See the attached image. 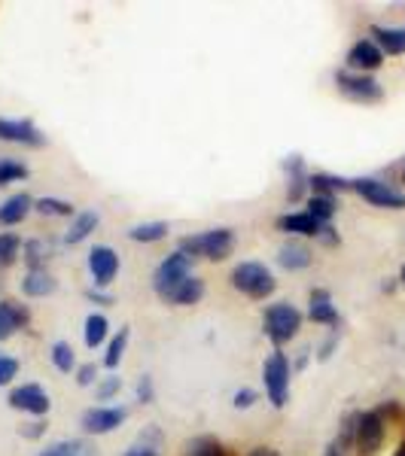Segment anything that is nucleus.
Instances as JSON below:
<instances>
[{
	"instance_id": "10",
	"label": "nucleus",
	"mask_w": 405,
	"mask_h": 456,
	"mask_svg": "<svg viewBox=\"0 0 405 456\" xmlns=\"http://www.w3.org/2000/svg\"><path fill=\"white\" fill-rule=\"evenodd\" d=\"M125 420V408H88L83 414V429L92 436H107Z\"/></svg>"
},
{
	"instance_id": "20",
	"label": "nucleus",
	"mask_w": 405,
	"mask_h": 456,
	"mask_svg": "<svg viewBox=\"0 0 405 456\" xmlns=\"http://www.w3.org/2000/svg\"><path fill=\"white\" fill-rule=\"evenodd\" d=\"M55 277L49 274L46 268H40V271H28V277L21 281V289H25V296H31V298H43V296H49V292H55Z\"/></svg>"
},
{
	"instance_id": "38",
	"label": "nucleus",
	"mask_w": 405,
	"mask_h": 456,
	"mask_svg": "<svg viewBox=\"0 0 405 456\" xmlns=\"http://www.w3.org/2000/svg\"><path fill=\"white\" fill-rule=\"evenodd\" d=\"M253 402H256L253 389H238V393H235V408H250Z\"/></svg>"
},
{
	"instance_id": "31",
	"label": "nucleus",
	"mask_w": 405,
	"mask_h": 456,
	"mask_svg": "<svg viewBox=\"0 0 405 456\" xmlns=\"http://www.w3.org/2000/svg\"><path fill=\"white\" fill-rule=\"evenodd\" d=\"M53 362H55V369H58V371H64V374H70V371H73V365H77V356H73V347H70V344H64V341L53 344Z\"/></svg>"
},
{
	"instance_id": "19",
	"label": "nucleus",
	"mask_w": 405,
	"mask_h": 456,
	"mask_svg": "<svg viewBox=\"0 0 405 456\" xmlns=\"http://www.w3.org/2000/svg\"><path fill=\"white\" fill-rule=\"evenodd\" d=\"M311 249H308L302 240H290V244H284L281 247V253H277V262L284 265L286 271H302V268H308L311 265Z\"/></svg>"
},
{
	"instance_id": "16",
	"label": "nucleus",
	"mask_w": 405,
	"mask_h": 456,
	"mask_svg": "<svg viewBox=\"0 0 405 456\" xmlns=\"http://www.w3.org/2000/svg\"><path fill=\"white\" fill-rule=\"evenodd\" d=\"M308 316L314 322H323V326H338V311L333 307V298H329L326 289H314L311 292V307H308Z\"/></svg>"
},
{
	"instance_id": "9",
	"label": "nucleus",
	"mask_w": 405,
	"mask_h": 456,
	"mask_svg": "<svg viewBox=\"0 0 405 456\" xmlns=\"http://www.w3.org/2000/svg\"><path fill=\"white\" fill-rule=\"evenodd\" d=\"M0 141L21 146H43V134L28 119H0Z\"/></svg>"
},
{
	"instance_id": "26",
	"label": "nucleus",
	"mask_w": 405,
	"mask_h": 456,
	"mask_svg": "<svg viewBox=\"0 0 405 456\" xmlns=\"http://www.w3.org/2000/svg\"><path fill=\"white\" fill-rule=\"evenodd\" d=\"M168 234V225L165 223H144V225H135L128 232L131 240H137V244H156Z\"/></svg>"
},
{
	"instance_id": "44",
	"label": "nucleus",
	"mask_w": 405,
	"mask_h": 456,
	"mask_svg": "<svg viewBox=\"0 0 405 456\" xmlns=\"http://www.w3.org/2000/svg\"><path fill=\"white\" fill-rule=\"evenodd\" d=\"M402 183H405V171H402Z\"/></svg>"
},
{
	"instance_id": "29",
	"label": "nucleus",
	"mask_w": 405,
	"mask_h": 456,
	"mask_svg": "<svg viewBox=\"0 0 405 456\" xmlns=\"http://www.w3.org/2000/svg\"><path fill=\"white\" fill-rule=\"evenodd\" d=\"M34 210L43 216H73V204L62 201V198H40L34 201Z\"/></svg>"
},
{
	"instance_id": "11",
	"label": "nucleus",
	"mask_w": 405,
	"mask_h": 456,
	"mask_svg": "<svg viewBox=\"0 0 405 456\" xmlns=\"http://www.w3.org/2000/svg\"><path fill=\"white\" fill-rule=\"evenodd\" d=\"M10 404L16 411H28V414H46L49 411V395L43 393V387H37V384H25V387H19V389H12L10 393Z\"/></svg>"
},
{
	"instance_id": "1",
	"label": "nucleus",
	"mask_w": 405,
	"mask_h": 456,
	"mask_svg": "<svg viewBox=\"0 0 405 456\" xmlns=\"http://www.w3.org/2000/svg\"><path fill=\"white\" fill-rule=\"evenodd\" d=\"M235 249V234L229 228H211L202 234H189L180 240V253H186L189 259H211L223 262L226 256H232Z\"/></svg>"
},
{
	"instance_id": "42",
	"label": "nucleus",
	"mask_w": 405,
	"mask_h": 456,
	"mask_svg": "<svg viewBox=\"0 0 405 456\" xmlns=\"http://www.w3.org/2000/svg\"><path fill=\"white\" fill-rule=\"evenodd\" d=\"M396 456H405V441H402V444H400V451H396Z\"/></svg>"
},
{
	"instance_id": "2",
	"label": "nucleus",
	"mask_w": 405,
	"mask_h": 456,
	"mask_svg": "<svg viewBox=\"0 0 405 456\" xmlns=\"http://www.w3.org/2000/svg\"><path fill=\"white\" fill-rule=\"evenodd\" d=\"M232 286L238 292H244L247 298H256V301H262V298H269L271 292H275V277H271V271L265 268V265L260 262H241V265H235V271H232Z\"/></svg>"
},
{
	"instance_id": "15",
	"label": "nucleus",
	"mask_w": 405,
	"mask_h": 456,
	"mask_svg": "<svg viewBox=\"0 0 405 456\" xmlns=\"http://www.w3.org/2000/svg\"><path fill=\"white\" fill-rule=\"evenodd\" d=\"M375 46L387 55H405V28H381L372 25Z\"/></svg>"
},
{
	"instance_id": "30",
	"label": "nucleus",
	"mask_w": 405,
	"mask_h": 456,
	"mask_svg": "<svg viewBox=\"0 0 405 456\" xmlns=\"http://www.w3.org/2000/svg\"><path fill=\"white\" fill-rule=\"evenodd\" d=\"M21 240L19 234H0V268H10L19 259Z\"/></svg>"
},
{
	"instance_id": "12",
	"label": "nucleus",
	"mask_w": 405,
	"mask_h": 456,
	"mask_svg": "<svg viewBox=\"0 0 405 456\" xmlns=\"http://www.w3.org/2000/svg\"><path fill=\"white\" fill-rule=\"evenodd\" d=\"M88 271H92L95 283L107 286L116 277V271H120V256L110 247H95L92 253H88Z\"/></svg>"
},
{
	"instance_id": "36",
	"label": "nucleus",
	"mask_w": 405,
	"mask_h": 456,
	"mask_svg": "<svg viewBox=\"0 0 405 456\" xmlns=\"http://www.w3.org/2000/svg\"><path fill=\"white\" fill-rule=\"evenodd\" d=\"M25 249H28V262H31V271H40V262L46 259V256H43V244H37V240H34V244H28Z\"/></svg>"
},
{
	"instance_id": "25",
	"label": "nucleus",
	"mask_w": 405,
	"mask_h": 456,
	"mask_svg": "<svg viewBox=\"0 0 405 456\" xmlns=\"http://www.w3.org/2000/svg\"><path fill=\"white\" fill-rule=\"evenodd\" d=\"M308 186H311L314 195H333V192H342V189H351V183L338 180V176H329V174H314V176H308Z\"/></svg>"
},
{
	"instance_id": "8",
	"label": "nucleus",
	"mask_w": 405,
	"mask_h": 456,
	"mask_svg": "<svg viewBox=\"0 0 405 456\" xmlns=\"http://www.w3.org/2000/svg\"><path fill=\"white\" fill-rule=\"evenodd\" d=\"M351 189L357 192L363 201H369L372 208H387V210H405V192L387 186L381 180H353Z\"/></svg>"
},
{
	"instance_id": "28",
	"label": "nucleus",
	"mask_w": 405,
	"mask_h": 456,
	"mask_svg": "<svg viewBox=\"0 0 405 456\" xmlns=\"http://www.w3.org/2000/svg\"><path fill=\"white\" fill-rule=\"evenodd\" d=\"M305 213H311L314 219H320L323 225L333 219V213H335V198L333 195H311L308 198V210Z\"/></svg>"
},
{
	"instance_id": "27",
	"label": "nucleus",
	"mask_w": 405,
	"mask_h": 456,
	"mask_svg": "<svg viewBox=\"0 0 405 456\" xmlns=\"http://www.w3.org/2000/svg\"><path fill=\"white\" fill-rule=\"evenodd\" d=\"M183 456H226V451H223V444H219L217 438L202 436V438L189 441L186 451H183Z\"/></svg>"
},
{
	"instance_id": "41",
	"label": "nucleus",
	"mask_w": 405,
	"mask_h": 456,
	"mask_svg": "<svg viewBox=\"0 0 405 456\" xmlns=\"http://www.w3.org/2000/svg\"><path fill=\"white\" fill-rule=\"evenodd\" d=\"M247 456H281V453H277L275 447H253Z\"/></svg>"
},
{
	"instance_id": "33",
	"label": "nucleus",
	"mask_w": 405,
	"mask_h": 456,
	"mask_svg": "<svg viewBox=\"0 0 405 456\" xmlns=\"http://www.w3.org/2000/svg\"><path fill=\"white\" fill-rule=\"evenodd\" d=\"M125 344H128V329H120V335H116L113 341H110V347H107V356H104L107 369H116V365H120V359L125 353Z\"/></svg>"
},
{
	"instance_id": "6",
	"label": "nucleus",
	"mask_w": 405,
	"mask_h": 456,
	"mask_svg": "<svg viewBox=\"0 0 405 456\" xmlns=\"http://www.w3.org/2000/svg\"><path fill=\"white\" fill-rule=\"evenodd\" d=\"M353 444L360 456H375L384 444V417L381 411H366L357 417V432H353Z\"/></svg>"
},
{
	"instance_id": "21",
	"label": "nucleus",
	"mask_w": 405,
	"mask_h": 456,
	"mask_svg": "<svg viewBox=\"0 0 405 456\" xmlns=\"http://www.w3.org/2000/svg\"><path fill=\"white\" fill-rule=\"evenodd\" d=\"M37 456H98V451L83 438H70V441H55V444H49L46 451H40Z\"/></svg>"
},
{
	"instance_id": "18",
	"label": "nucleus",
	"mask_w": 405,
	"mask_h": 456,
	"mask_svg": "<svg viewBox=\"0 0 405 456\" xmlns=\"http://www.w3.org/2000/svg\"><path fill=\"white\" fill-rule=\"evenodd\" d=\"M31 210H34V201L25 192L6 198V201L0 204V225H19Z\"/></svg>"
},
{
	"instance_id": "37",
	"label": "nucleus",
	"mask_w": 405,
	"mask_h": 456,
	"mask_svg": "<svg viewBox=\"0 0 405 456\" xmlns=\"http://www.w3.org/2000/svg\"><path fill=\"white\" fill-rule=\"evenodd\" d=\"M95 378H98V369H95V365H83V369L77 371V384L79 387H92Z\"/></svg>"
},
{
	"instance_id": "34",
	"label": "nucleus",
	"mask_w": 405,
	"mask_h": 456,
	"mask_svg": "<svg viewBox=\"0 0 405 456\" xmlns=\"http://www.w3.org/2000/svg\"><path fill=\"white\" fill-rule=\"evenodd\" d=\"M19 374V362L12 356H0V387H6Z\"/></svg>"
},
{
	"instance_id": "14",
	"label": "nucleus",
	"mask_w": 405,
	"mask_h": 456,
	"mask_svg": "<svg viewBox=\"0 0 405 456\" xmlns=\"http://www.w3.org/2000/svg\"><path fill=\"white\" fill-rule=\"evenodd\" d=\"M277 228L286 234H302V238H320V232L326 225L320 223V219H314L311 213H284V216H277Z\"/></svg>"
},
{
	"instance_id": "13",
	"label": "nucleus",
	"mask_w": 405,
	"mask_h": 456,
	"mask_svg": "<svg viewBox=\"0 0 405 456\" xmlns=\"http://www.w3.org/2000/svg\"><path fill=\"white\" fill-rule=\"evenodd\" d=\"M348 64L357 73H369V70H378L384 64V53L375 46V40H357L348 53Z\"/></svg>"
},
{
	"instance_id": "39",
	"label": "nucleus",
	"mask_w": 405,
	"mask_h": 456,
	"mask_svg": "<svg viewBox=\"0 0 405 456\" xmlns=\"http://www.w3.org/2000/svg\"><path fill=\"white\" fill-rule=\"evenodd\" d=\"M137 399H141L144 404L153 402V380L150 378H144L141 384H137Z\"/></svg>"
},
{
	"instance_id": "17",
	"label": "nucleus",
	"mask_w": 405,
	"mask_h": 456,
	"mask_svg": "<svg viewBox=\"0 0 405 456\" xmlns=\"http://www.w3.org/2000/svg\"><path fill=\"white\" fill-rule=\"evenodd\" d=\"M28 322V311L16 301H0V341H6V338H12L19 326H25Z\"/></svg>"
},
{
	"instance_id": "40",
	"label": "nucleus",
	"mask_w": 405,
	"mask_h": 456,
	"mask_svg": "<svg viewBox=\"0 0 405 456\" xmlns=\"http://www.w3.org/2000/svg\"><path fill=\"white\" fill-rule=\"evenodd\" d=\"M125 456H159V453H156V447L146 444V441H144V444H135V447H131V451L125 453Z\"/></svg>"
},
{
	"instance_id": "3",
	"label": "nucleus",
	"mask_w": 405,
	"mask_h": 456,
	"mask_svg": "<svg viewBox=\"0 0 405 456\" xmlns=\"http://www.w3.org/2000/svg\"><path fill=\"white\" fill-rule=\"evenodd\" d=\"M262 384L269 393V402L275 408H284L286 395H290V362H286L284 353H271L262 365Z\"/></svg>"
},
{
	"instance_id": "43",
	"label": "nucleus",
	"mask_w": 405,
	"mask_h": 456,
	"mask_svg": "<svg viewBox=\"0 0 405 456\" xmlns=\"http://www.w3.org/2000/svg\"><path fill=\"white\" fill-rule=\"evenodd\" d=\"M402 281H405V265H402Z\"/></svg>"
},
{
	"instance_id": "5",
	"label": "nucleus",
	"mask_w": 405,
	"mask_h": 456,
	"mask_svg": "<svg viewBox=\"0 0 405 456\" xmlns=\"http://www.w3.org/2000/svg\"><path fill=\"white\" fill-rule=\"evenodd\" d=\"M299 329H302V314L293 305H286V301L271 305L269 311H265V335H269L275 344L293 341Z\"/></svg>"
},
{
	"instance_id": "7",
	"label": "nucleus",
	"mask_w": 405,
	"mask_h": 456,
	"mask_svg": "<svg viewBox=\"0 0 405 456\" xmlns=\"http://www.w3.org/2000/svg\"><path fill=\"white\" fill-rule=\"evenodd\" d=\"M335 86L342 94H348L351 101H360V104H375V101L384 98V92H381V83L378 79H372L369 73H335Z\"/></svg>"
},
{
	"instance_id": "24",
	"label": "nucleus",
	"mask_w": 405,
	"mask_h": 456,
	"mask_svg": "<svg viewBox=\"0 0 405 456\" xmlns=\"http://www.w3.org/2000/svg\"><path fill=\"white\" fill-rule=\"evenodd\" d=\"M107 316H101V314H88L86 316V347H101L104 344V338H107Z\"/></svg>"
},
{
	"instance_id": "32",
	"label": "nucleus",
	"mask_w": 405,
	"mask_h": 456,
	"mask_svg": "<svg viewBox=\"0 0 405 456\" xmlns=\"http://www.w3.org/2000/svg\"><path fill=\"white\" fill-rule=\"evenodd\" d=\"M28 176V167L21 161H12V159H0V186H10L16 180H25Z\"/></svg>"
},
{
	"instance_id": "4",
	"label": "nucleus",
	"mask_w": 405,
	"mask_h": 456,
	"mask_svg": "<svg viewBox=\"0 0 405 456\" xmlns=\"http://www.w3.org/2000/svg\"><path fill=\"white\" fill-rule=\"evenodd\" d=\"M186 277H193V259H189L186 253H171L168 259H161V265L156 268V274H153V286H156V292L161 298H168L171 292L180 286Z\"/></svg>"
},
{
	"instance_id": "23",
	"label": "nucleus",
	"mask_w": 405,
	"mask_h": 456,
	"mask_svg": "<svg viewBox=\"0 0 405 456\" xmlns=\"http://www.w3.org/2000/svg\"><path fill=\"white\" fill-rule=\"evenodd\" d=\"M202 296H204V281H198V277H186V281L177 286L165 301H174V305H195V301H202Z\"/></svg>"
},
{
	"instance_id": "35",
	"label": "nucleus",
	"mask_w": 405,
	"mask_h": 456,
	"mask_svg": "<svg viewBox=\"0 0 405 456\" xmlns=\"http://www.w3.org/2000/svg\"><path fill=\"white\" fill-rule=\"evenodd\" d=\"M120 387H122V380H120V378H107V380H101V384H98V399H101V402L113 399V395L120 393Z\"/></svg>"
},
{
	"instance_id": "22",
	"label": "nucleus",
	"mask_w": 405,
	"mask_h": 456,
	"mask_svg": "<svg viewBox=\"0 0 405 456\" xmlns=\"http://www.w3.org/2000/svg\"><path fill=\"white\" fill-rule=\"evenodd\" d=\"M98 213L95 210H86V213H77V219H73V225H70V232L64 234V244H79V240H86L88 234L98 228Z\"/></svg>"
}]
</instances>
